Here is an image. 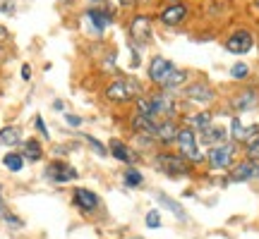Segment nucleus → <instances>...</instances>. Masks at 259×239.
<instances>
[{"label":"nucleus","instance_id":"1","mask_svg":"<svg viewBox=\"0 0 259 239\" xmlns=\"http://www.w3.org/2000/svg\"><path fill=\"white\" fill-rule=\"evenodd\" d=\"M135 112L151 115V117H158V119H176L178 101L173 98V93H168V91L142 93L137 101H135Z\"/></svg>","mask_w":259,"mask_h":239},{"label":"nucleus","instance_id":"2","mask_svg":"<svg viewBox=\"0 0 259 239\" xmlns=\"http://www.w3.org/2000/svg\"><path fill=\"white\" fill-rule=\"evenodd\" d=\"M142 93H144V89H142L139 79H135V77H115V79L106 84L103 98L111 105H127V103L137 101Z\"/></svg>","mask_w":259,"mask_h":239},{"label":"nucleus","instance_id":"3","mask_svg":"<svg viewBox=\"0 0 259 239\" xmlns=\"http://www.w3.org/2000/svg\"><path fill=\"white\" fill-rule=\"evenodd\" d=\"M154 167H156L158 172H163V175L173 177H190L192 175V163L185 160V158L180 156V153H173V151H168V148H161L154 153Z\"/></svg>","mask_w":259,"mask_h":239},{"label":"nucleus","instance_id":"4","mask_svg":"<svg viewBox=\"0 0 259 239\" xmlns=\"http://www.w3.org/2000/svg\"><path fill=\"white\" fill-rule=\"evenodd\" d=\"M176 146H178V153L185 158V160H190L192 165H199V163H204V158H206L199 151V134L192 127H187V125L180 127V132H178Z\"/></svg>","mask_w":259,"mask_h":239},{"label":"nucleus","instance_id":"5","mask_svg":"<svg viewBox=\"0 0 259 239\" xmlns=\"http://www.w3.org/2000/svg\"><path fill=\"white\" fill-rule=\"evenodd\" d=\"M235 153H238L235 141H226V144H221V146L209 148V153H206V163H209L211 170H228V167H233Z\"/></svg>","mask_w":259,"mask_h":239},{"label":"nucleus","instance_id":"6","mask_svg":"<svg viewBox=\"0 0 259 239\" xmlns=\"http://www.w3.org/2000/svg\"><path fill=\"white\" fill-rule=\"evenodd\" d=\"M44 177L53 184H70L79 177V172H77V167H74L72 163L58 158V160H51V163L44 167Z\"/></svg>","mask_w":259,"mask_h":239},{"label":"nucleus","instance_id":"7","mask_svg":"<svg viewBox=\"0 0 259 239\" xmlns=\"http://www.w3.org/2000/svg\"><path fill=\"white\" fill-rule=\"evenodd\" d=\"M72 206L77 211L92 218L94 213L101 208V196L94 192V189H87V187H74L72 189Z\"/></svg>","mask_w":259,"mask_h":239},{"label":"nucleus","instance_id":"8","mask_svg":"<svg viewBox=\"0 0 259 239\" xmlns=\"http://www.w3.org/2000/svg\"><path fill=\"white\" fill-rule=\"evenodd\" d=\"M183 96H185V101L197 103V105H211L216 101V91L209 82H190L183 89Z\"/></svg>","mask_w":259,"mask_h":239},{"label":"nucleus","instance_id":"9","mask_svg":"<svg viewBox=\"0 0 259 239\" xmlns=\"http://www.w3.org/2000/svg\"><path fill=\"white\" fill-rule=\"evenodd\" d=\"M127 34L132 38V43H137L139 48H144L149 43V38H151V17L149 15H137V17H132L127 27Z\"/></svg>","mask_w":259,"mask_h":239},{"label":"nucleus","instance_id":"10","mask_svg":"<svg viewBox=\"0 0 259 239\" xmlns=\"http://www.w3.org/2000/svg\"><path fill=\"white\" fill-rule=\"evenodd\" d=\"M176 70V65L170 63L168 57L163 55H154L151 60H149V67H147V74H149V82L156 84V86H161V84L166 82V77L170 72Z\"/></svg>","mask_w":259,"mask_h":239},{"label":"nucleus","instance_id":"11","mask_svg":"<svg viewBox=\"0 0 259 239\" xmlns=\"http://www.w3.org/2000/svg\"><path fill=\"white\" fill-rule=\"evenodd\" d=\"M252 46H254V36H252L247 29H238V31H233L231 36L226 38V50H228V53H235V55L250 53Z\"/></svg>","mask_w":259,"mask_h":239},{"label":"nucleus","instance_id":"12","mask_svg":"<svg viewBox=\"0 0 259 239\" xmlns=\"http://www.w3.org/2000/svg\"><path fill=\"white\" fill-rule=\"evenodd\" d=\"M231 108L235 112H250L254 108H259V89L245 86L240 93H235L231 98Z\"/></svg>","mask_w":259,"mask_h":239},{"label":"nucleus","instance_id":"13","mask_svg":"<svg viewBox=\"0 0 259 239\" xmlns=\"http://www.w3.org/2000/svg\"><path fill=\"white\" fill-rule=\"evenodd\" d=\"M108 153H111V158H115L118 163H122V165H135L139 158L137 153H135V148H130V144H125L122 139H111L108 141Z\"/></svg>","mask_w":259,"mask_h":239},{"label":"nucleus","instance_id":"14","mask_svg":"<svg viewBox=\"0 0 259 239\" xmlns=\"http://www.w3.org/2000/svg\"><path fill=\"white\" fill-rule=\"evenodd\" d=\"M231 182H250L259 180V163L257 160H240L231 167Z\"/></svg>","mask_w":259,"mask_h":239},{"label":"nucleus","instance_id":"15","mask_svg":"<svg viewBox=\"0 0 259 239\" xmlns=\"http://www.w3.org/2000/svg\"><path fill=\"white\" fill-rule=\"evenodd\" d=\"M187 17V5L185 3H170L158 12V22L166 24V27H178L183 24V19Z\"/></svg>","mask_w":259,"mask_h":239},{"label":"nucleus","instance_id":"16","mask_svg":"<svg viewBox=\"0 0 259 239\" xmlns=\"http://www.w3.org/2000/svg\"><path fill=\"white\" fill-rule=\"evenodd\" d=\"M106 5H108V3H101V5H96V8L87 10V19L96 27V31H103V29H108L113 24V10L106 8Z\"/></svg>","mask_w":259,"mask_h":239},{"label":"nucleus","instance_id":"17","mask_svg":"<svg viewBox=\"0 0 259 239\" xmlns=\"http://www.w3.org/2000/svg\"><path fill=\"white\" fill-rule=\"evenodd\" d=\"M158 122H161L158 117L135 112V117H132V122H130V129H132V134H149V137H156Z\"/></svg>","mask_w":259,"mask_h":239},{"label":"nucleus","instance_id":"18","mask_svg":"<svg viewBox=\"0 0 259 239\" xmlns=\"http://www.w3.org/2000/svg\"><path fill=\"white\" fill-rule=\"evenodd\" d=\"M228 132H226V127H219V125H209L206 129H202L199 132V144H204V146H221V144H226L228 141Z\"/></svg>","mask_w":259,"mask_h":239},{"label":"nucleus","instance_id":"19","mask_svg":"<svg viewBox=\"0 0 259 239\" xmlns=\"http://www.w3.org/2000/svg\"><path fill=\"white\" fill-rule=\"evenodd\" d=\"M178 132H180V127H178L176 119H161V122H158V129H156L158 146L166 148V146H170V144H176Z\"/></svg>","mask_w":259,"mask_h":239},{"label":"nucleus","instance_id":"20","mask_svg":"<svg viewBox=\"0 0 259 239\" xmlns=\"http://www.w3.org/2000/svg\"><path fill=\"white\" fill-rule=\"evenodd\" d=\"M257 134H259V125L245 127L240 117H233L231 119V139L235 141V144H245V141H250V139L257 137Z\"/></svg>","mask_w":259,"mask_h":239},{"label":"nucleus","instance_id":"21","mask_svg":"<svg viewBox=\"0 0 259 239\" xmlns=\"http://www.w3.org/2000/svg\"><path fill=\"white\" fill-rule=\"evenodd\" d=\"M187 79H190V72H187V70H180V67H176V70H173V72L166 77V82L161 84L158 89H161V91L173 93V91H178V89L187 86Z\"/></svg>","mask_w":259,"mask_h":239},{"label":"nucleus","instance_id":"22","mask_svg":"<svg viewBox=\"0 0 259 239\" xmlns=\"http://www.w3.org/2000/svg\"><path fill=\"white\" fill-rule=\"evenodd\" d=\"M22 156H24V160H29V163H38V160H44V156H46V151H44V144L38 141V139H24L22 141Z\"/></svg>","mask_w":259,"mask_h":239},{"label":"nucleus","instance_id":"23","mask_svg":"<svg viewBox=\"0 0 259 239\" xmlns=\"http://www.w3.org/2000/svg\"><path fill=\"white\" fill-rule=\"evenodd\" d=\"M156 201L161 203V206H163V208H166L168 213H173V215H176V218H178L180 222H185V220H187V211L183 208V203H180V201H176V199L166 196L163 192H156Z\"/></svg>","mask_w":259,"mask_h":239},{"label":"nucleus","instance_id":"24","mask_svg":"<svg viewBox=\"0 0 259 239\" xmlns=\"http://www.w3.org/2000/svg\"><path fill=\"white\" fill-rule=\"evenodd\" d=\"M211 119H213V115L209 110H199V112L187 115L185 122H187V127H192L194 132H202V129H206L209 125H211Z\"/></svg>","mask_w":259,"mask_h":239},{"label":"nucleus","instance_id":"25","mask_svg":"<svg viewBox=\"0 0 259 239\" xmlns=\"http://www.w3.org/2000/svg\"><path fill=\"white\" fill-rule=\"evenodd\" d=\"M22 141H24V139H22V129H19L17 125H10V127L0 129V144H3V146H17Z\"/></svg>","mask_w":259,"mask_h":239},{"label":"nucleus","instance_id":"26","mask_svg":"<svg viewBox=\"0 0 259 239\" xmlns=\"http://www.w3.org/2000/svg\"><path fill=\"white\" fill-rule=\"evenodd\" d=\"M24 156H22V151H8L5 156H3V165H5V170H10V172H22V167H24Z\"/></svg>","mask_w":259,"mask_h":239},{"label":"nucleus","instance_id":"27","mask_svg":"<svg viewBox=\"0 0 259 239\" xmlns=\"http://www.w3.org/2000/svg\"><path fill=\"white\" fill-rule=\"evenodd\" d=\"M122 184L130 187V189H137L144 184V175H142V170H137L135 165H127L125 167V172H122Z\"/></svg>","mask_w":259,"mask_h":239},{"label":"nucleus","instance_id":"28","mask_svg":"<svg viewBox=\"0 0 259 239\" xmlns=\"http://www.w3.org/2000/svg\"><path fill=\"white\" fill-rule=\"evenodd\" d=\"M82 139H84V144L92 148V151L99 158H106V156H108V144H101V141H99L96 137H92V134H82Z\"/></svg>","mask_w":259,"mask_h":239},{"label":"nucleus","instance_id":"29","mask_svg":"<svg viewBox=\"0 0 259 239\" xmlns=\"http://www.w3.org/2000/svg\"><path fill=\"white\" fill-rule=\"evenodd\" d=\"M245 156H247V160H257L259 163V134L252 137L250 141H245Z\"/></svg>","mask_w":259,"mask_h":239},{"label":"nucleus","instance_id":"30","mask_svg":"<svg viewBox=\"0 0 259 239\" xmlns=\"http://www.w3.org/2000/svg\"><path fill=\"white\" fill-rule=\"evenodd\" d=\"M231 77L233 79H238V82H242V79H247V77H250V67H247L245 63H235L231 67Z\"/></svg>","mask_w":259,"mask_h":239},{"label":"nucleus","instance_id":"31","mask_svg":"<svg viewBox=\"0 0 259 239\" xmlns=\"http://www.w3.org/2000/svg\"><path fill=\"white\" fill-rule=\"evenodd\" d=\"M144 225H147V227H151V230H158V227H161V213H158V211H149L147 218H144Z\"/></svg>","mask_w":259,"mask_h":239},{"label":"nucleus","instance_id":"32","mask_svg":"<svg viewBox=\"0 0 259 239\" xmlns=\"http://www.w3.org/2000/svg\"><path fill=\"white\" fill-rule=\"evenodd\" d=\"M3 220H5V225L8 227H24V220H19L17 215H12V213H3Z\"/></svg>","mask_w":259,"mask_h":239},{"label":"nucleus","instance_id":"33","mask_svg":"<svg viewBox=\"0 0 259 239\" xmlns=\"http://www.w3.org/2000/svg\"><path fill=\"white\" fill-rule=\"evenodd\" d=\"M82 122H84V119L79 117V115H72V112H67V115H65V125H67V127L79 129V127H82Z\"/></svg>","mask_w":259,"mask_h":239},{"label":"nucleus","instance_id":"34","mask_svg":"<svg viewBox=\"0 0 259 239\" xmlns=\"http://www.w3.org/2000/svg\"><path fill=\"white\" fill-rule=\"evenodd\" d=\"M34 127H36V132L44 139L51 137V134H48V129H46V122H44V117H41V115H36V117H34Z\"/></svg>","mask_w":259,"mask_h":239},{"label":"nucleus","instance_id":"35","mask_svg":"<svg viewBox=\"0 0 259 239\" xmlns=\"http://www.w3.org/2000/svg\"><path fill=\"white\" fill-rule=\"evenodd\" d=\"M0 12L15 15V0H0Z\"/></svg>","mask_w":259,"mask_h":239},{"label":"nucleus","instance_id":"36","mask_svg":"<svg viewBox=\"0 0 259 239\" xmlns=\"http://www.w3.org/2000/svg\"><path fill=\"white\" fill-rule=\"evenodd\" d=\"M22 79H24V82L31 79V67H29V65H22Z\"/></svg>","mask_w":259,"mask_h":239},{"label":"nucleus","instance_id":"37","mask_svg":"<svg viewBox=\"0 0 259 239\" xmlns=\"http://www.w3.org/2000/svg\"><path fill=\"white\" fill-rule=\"evenodd\" d=\"M8 38H10V31H8L5 27H3V24H0V43H5Z\"/></svg>","mask_w":259,"mask_h":239},{"label":"nucleus","instance_id":"38","mask_svg":"<svg viewBox=\"0 0 259 239\" xmlns=\"http://www.w3.org/2000/svg\"><path fill=\"white\" fill-rule=\"evenodd\" d=\"M120 5L122 8H127V5H135V3H132V0H120Z\"/></svg>","mask_w":259,"mask_h":239},{"label":"nucleus","instance_id":"39","mask_svg":"<svg viewBox=\"0 0 259 239\" xmlns=\"http://www.w3.org/2000/svg\"><path fill=\"white\" fill-rule=\"evenodd\" d=\"M135 5H144V3H149V0H132Z\"/></svg>","mask_w":259,"mask_h":239},{"label":"nucleus","instance_id":"40","mask_svg":"<svg viewBox=\"0 0 259 239\" xmlns=\"http://www.w3.org/2000/svg\"><path fill=\"white\" fill-rule=\"evenodd\" d=\"M0 201H3V184H0Z\"/></svg>","mask_w":259,"mask_h":239},{"label":"nucleus","instance_id":"41","mask_svg":"<svg viewBox=\"0 0 259 239\" xmlns=\"http://www.w3.org/2000/svg\"><path fill=\"white\" fill-rule=\"evenodd\" d=\"M0 215H3V201H0Z\"/></svg>","mask_w":259,"mask_h":239},{"label":"nucleus","instance_id":"42","mask_svg":"<svg viewBox=\"0 0 259 239\" xmlns=\"http://www.w3.org/2000/svg\"><path fill=\"white\" fill-rule=\"evenodd\" d=\"M132 239H144V237H132Z\"/></svg>","mask_w":259,"mask_h":239},{"label":"nucleus","instance_id":"43","mask_svg":"<svg viewBox=\"0 0 259 239\" xmlns=\"http://www.w3.org/2000/svg\"><path fill=\"white\" fill-rule=\"evenodd\" d=\"M254 5H257V8H259V0H257V3H254Z\"/></svg>","mask_w":259,"mask_h":239}]
</instances>
